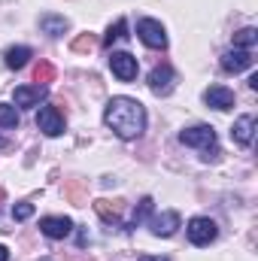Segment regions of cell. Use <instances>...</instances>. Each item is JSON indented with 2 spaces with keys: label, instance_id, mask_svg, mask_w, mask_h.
Listing matches in <instances>:
<instances>
[{
  "label": "cell",
  "instance_id": "cell-1",
  "mask_svg": "<svg viewBox=\"0 0 258 261\" xmlns=\"http://www.w3.org/2000/svg\"><path fill=\"white\" fill-rule=\"evenodd\" d=\"M104 122H107V128H113L116 137L137 140L146 130V110L134 97H113L104 110Z\"/></svg>",
  "mask_w": 258,
  "mask_h": 261
},
{
  "label": "cell",
  "instance_id": "cell-2",
  "mask_svg": "<svg viewBox=\"0 0 258 261\" xmlns=\"http://www.w3.org/2000/svg\"><path fill=\"white\" fill-rule=\"evenodd\" d=\"M186 231H189V240H192L194 246H210L219 237V225L210 216H194Z\"/></svg>",
  "mask_w": 258,
  "mask_h": 261
},
{
  "label": "cell",
  "instance_id": "cell-3",
  "mask_svg": "<svg viewBox=\"0 0 258 261\" xmlns=\"http://www.w3.org/2000/svg\"><path fill=\"white\" fill-rule=\"evenodd\" d=\"M137 37L149 46V49H167V31L161 21L155 18H140L137 21Z\"/></svg>",
  "mask_w": 258,
  "mask_h": 261
},
{
  "label": "cell",
  "instance_id": "cell-4",
  "mask_svg": "<svg viewBox=\"0 0 258 261\" xmlns=\"http://www.w3.org/2000/svg\"><path fill=\"white\" fill-rule=\"evenodd\" d=\"M179 143L183 146H194V149H210V146H216V128L192 125V128L179 130Z\"/></svg>",
  "mask_w": 258,
  "mask_h": 261
},
{
  "label": "cell",
  "instance_id": "cell-5",
  "mask_svg": "<svg viewBox=\"0 0 258 261\" xmlns=\"http://www.w3.org/2000/svg\"><path fill=\"white\" fill-rule=\"evenodd\" d=\"M110 70H113V76H119L122 82H131V79H137V58L131 55V52H110Z\"/></svg>",
  "mask_w": 258,
  "mask_h": 261
},
{
  "label": "cell",
  "instance_id": "cell-6",
  "mask_svg": "<svg viewBox=\"0 0 258 261\" xmlns=\"http://www.w3.org/2000/svg\"><path fill=\"white\" fill-rule=\"evenodd\" d=\"M37 128L43 130L46 137L64 134V116H61V110H58V107H40V113H37Z\"/></svg>",
  "mask_w": 258,
  "mask_h": 261
},
{
  "label": "cell",
  "instance_id": "cell-7",
  "mask_svg": "<svg viewBox=\"0 0 258 261\" xmlns=\"http://www.w3.org/2000/svg\"><path fill=\"white\" fill-rule=\"evenodd\" d=\"M173 82H176V73H173L170 64H158L149 73V88H152V94H158V97L170 94V91H173Z\"/></svg>",
  "mask_w": 258,
  "mask_h": 261
},
{
  "label": "cell",
  "instance_id": "cell-8",
  "mask_svg": "<svg viewBox=\"0 0 258 261\" xmlns=\"http://www.w3.org/2000/svg\"><path fill=\"white\" fill-rule=\"evenodd\" d=\"M149 228H152V234H155V237H173V234H176V228H179V213H176V210H164V213L152 216Z\"/></svg>",
  "mask_w": 258,
  "mask_h": 261
},
{
  "label": "cell",
  "instance_id": "cell-9",
  "mask_svg": "<svg viewBox=\"0 0 258 261\" xmlns=\"http://www.w3.org/2000/svg\"><path fill=\"white\" fill-rule=\"evenodd\" d=\"M203 103L213 107V110H219V113H225V110L234 107V91L225 88V85H210V88L203 91Z\"/></svg>",
  "mask_w": 258,
  "mask_h": 261
},
{
  "label": "cell",
  "instance_id": "cell-10",
  "mask_svg": "<svg viewBox=\"0 0 258 261\" xmlns=\"http://www.w3.org/2000/svg\"><path fill=\"white\" fill-rule=\"evenodd\" d=\"M40 231L49 240H64L67 234L73 231V222L67 216H46V219H40Z\"/></svg>",
  "mask_w": 258,
  "mask_h": 261
},
{
  "label": "cell",
  "instance_id": "cell-11",
  "mask_svg": "<svg viewBox=\"0 0 258 261\" xmlns=\"http://www.w3.org/2000/svg\"><path fill=\"white\" fill-rule=\"evenodd\" d=\"M12 97L15 107H40V100L46 97V85H18Z\"/></svg>",
  "mask_w": 258,
  "mask_h": 261
},
{
  "label": "cell",
  "instance_id": "cell-12",
  "mask_svg": "<svg viewBox=\"0 0 258 261\" xmlns=\"http://www.w3.org/2000/svg\"><path fill=\"white\" fill-rule=\"evenodd\" d=\"M222 67H225L228 73H243V70L252 67V55H249L246 49H231V52L222 55Z\"/></svg>",
  "mask_w": 258,
  "mask_h": 261
},
{
  "label": "cell",
  "instance_id": "cell-13",
  "mask_svg": "<svg viewBox=\"0 0 258 261\" xmlns=\"http://www.w3.org/2000/svg\"><path fill=\"white\" fill-rule=\"evenodd\" d=\"M252 134H255V119L252 116H240L231 128V140L240 143V146H249L252 143Z\"/></svg>",
  "mask_w": 258,
  "mask_h": 261
},
{
  "label": "cell",
  "instance_id": "cell-14",
  "mask_svg": "<svg viewBox=\"0 0 258 261\" xmlns=\"http://www.w3.org/2000/svg\"><path fill=\"white\" fill-rule=\"evenodd\" d=\"M40 31H43V34H49V37H61V34L70 31V21H67L64 15L46 12V15H40Z\"/></svg>",
  "mask_w": 258,
  "mask_h": 261
},
{
  "label": "cell",
  "instance_id": "cell-15",
  "mask_svg": "<svg viewBox=\"0 0 258 261\" xmlns=\"http://www.w3.org/2000/svg\"><path fill=\"white\" fill-rule=\"evenodd\" d=\"M94 210L107 225H119V219H122V200H97Z\"/></svg>",
  "mask_w": 258,
  "mask_h": 261
},
{
  "label": "cell",
  "instance_id": "cell-16",
  "mask_svg": "<svg viewBox=\"0 0 258 261\" xmlns=\"http://www.w3.org/2000/svg\"><path fill=\"white\" fill-rule=\"evenodd\" d=\"M34 52L28 49V46H12V49H6L3 52V61H6V67L9 70H21V67L28 64V58H31Z\"/></svg>",
  "mask_w": 258,
  "mask_h": 261
},
{
  "label": "cell",
  "instance_id": "cell-17",
  "mask_svg": "<svg viewBox=\"0 0 258 261\" xmlns=\"http://www.w3.org/2000/svg\"><path fill=\"white\" fill-rule=\"evenodd\" d=\"M255 43H258V31L255 28H243V31L234 34V49H246V52H249Z\"/></svg>",
  "mask_w": 258,
  "mask_h": 261
},
{
  "label": "cell",
  "instance_id": "cell-18",
  "mask_svg": "<svg viewBox=\"0 0 258 261\" xmlns=\"http://www.w3.org/2000/svg\"><path fill=\"white\" fill-rule=\"evenodd\" d=\"M125 37H128V21L119 18L116 24H110L107 37H104V46H113V43H119V40H125Z\"/></svg>",
  "mask_w": 258,
  "mask_h": 261
},
{
  "label": "cell",
  "instance_id": "cell-19",
  "mask_svg": "<svg viewBox=\"0 0 258 261\" xmlns=\"http://www.w3.org/2000/svg\"><path fill=\"white\" fill-rule=\"evenodd\" d=\"M0 128H18V110L12 103H0Z\"/></svg>",
  "mask_w": 258,
  "mask_h": 261
},
{
  "label": "cell",
  "instance_id": "cell-20",
  "mask_svg": "<svg viewBox=\"0 0 258 261\" xmlns=\"http://www.w3.org/2000/svg\"><path fill=\"white\" fill-rule=\"evenodd\" d=\"M34 79H37V85L52 82V79H55V67L49 64V61H40V64H37V70H34Z\"/></svg>",
  "mask_w": 258,
  "mask_h": 261
},
{
  "label": "cell",
  "instance_id": "cell-21",
  "mask_svg": "<svg viewBox=\"0 0 258 261\" xmlns=\"http://www.w3.org/2000/svg\"><path fill=\"white\" fill-rule=\"evenodd\" d=\"M31 216H34V203H28V200L12 203V219H15V222H28Z\"/></svg>",
  "mask_w": 258,
  "mask_h": 261
},
{
  "label": "cell",
  "instance_id": "cell-22",
  "mask_svg": "<svg viewBox=\"0 0 258 261\" xmlns=\"http://www.w3.org/2000/svg\"><path fill=\"white\" fill-rule=\"evenodd\" d=\"M149 213H152V197H143V200H140V206L134 210V219H131V228H137V225H140V222H143V219H146Z\"/></svg>",
  "mask_w": 258,
  "mask_h": 261
},
{
  "label": "cell",
  "instance_id": "cell-23",
  "mask_svg": "<svg viewBox=\"0 0 258 261\" xmlns=\"http://www.w3.org/2000/svg\"><path fill=\"white\" fill-rule=\"evenodd\" d=\"M91 49H94V37L91 34H82V37L73 40V52H91Z\"/></svg>",
  "mask_w": 258,
  "mask_h": 261
},
{
  "label": "cell",
  "instance_id": "cell-24",
  "mask_svg": "<svg viewBox=\"0 0 258 261\" xmlns=\"http://www.w3.org/2000/svg\"><path fill=\"white\" fill-rule=\"evenodd\" d=\"M140 261H170V258H164V255H140Z\"/></svg>",
  "mask_w": 258,
  "mask_h": 261
},
{
  "label": "cell",
  "instance_id": "cell-25",
  "mask_svg": "<svg viewBox=\"0 0 258 261\" xmlns=\"http://www.w3.org/2000/svg\"><path fill=\"white\" fill-rule=\"evenodd\" d=\"M0 261H9V249H6L3 243H0Z\"/></svg>",
  "mask_w": 258,
  "mask_h": 261
},
{
  "label": "cell",
  "instance_id": "cell-26",
  "mask_svg": "<svg viewBox=\"0 0 258 261\" xmlns=\"http://www.w3.org/2000/svg\"><path fill=\"white\" fill-rule=\"evenodd\" d=\"M0 200H3V189H0Z\"/></svg>",
  "mask_w": 258,
  "mask_h": 261
}]
</instances>
